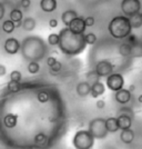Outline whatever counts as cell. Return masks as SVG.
<instances>
[{"mask_svg":"<svg viewBox=\"0 0 142 149\" xmlns=\"http://www.w3.org/2000/svg\"><path fill=\"white\" fill-rule=\"evenodd\" d=\"M59 48L67 56H77L86 49V41L83 35L74 33L68 27L63 28L59 32Z\"/></svg>","mask_w":142,"mask_h":149,"instance_id":"6da1fadb","label":"cell"},{"mask_svg":"<svg viewBox=\"0 0 142 149\" xmlns=\"http://www.w3.org/2000/svg\"><path fill=\"white\" fill-rule=\"evenodd\" d=\"M21 55L28 61H40L48 52L47 45L43 39L37 36H30L24 39L21 42Z\"/></svg>","mask_w":142,"mask_h":149,"instance_id":"7a4b0ae2","label":"cell"},{"mask_svg":"<svg viewBox=\"0 0 142 149\" xmlns=\"http://www.w3.org/2000/svg\"><path fill=\"white\" fill-rule=\"evenodd\" d=\"M108 31L114 39H127L132 31L129 18L125 16L113 17L108 25Z\"/></svg>","mask_w":142,"mask_h":149,"instance_id":"3957f363","label":"cell"},{"mask_svg":"<svg viewBox=\"0 0 142 149\" xmlns=\"http://www.w3.org/2000/svg\"><path fill=\"white\" fill-rule=\"evenodd\" d=\"M94 138L88 130H78L72 137L74 149H91L94 145Z\"/></svg>","mask_w":142,"mask_h":149,"instance_id":"277c9868","label":"cell"},{"mask_svg":"<svg viewBox=\"0 0 142 149\" xmlns=\"http://www.w3.org/2000/svg\"><path fill=\"white\" fill-rule=\"evenodd\" d=\"M88 131L94 139H105L109 135L105 126V119L94 118L88 125Z\"/></svg>","mask_w":142,"mask_h":149,"instance_id":"5b68a950","label":"cell"},{"mask_svg":"<svg viewBox=\"0 0 142 149\" xmlns=\"http://www.w3.org/2000/svg\"><path fill=\"white\" fill-rule=\"evenodd\" d=\"M121 11L128 18L141 13L140 0H122L121 1Z\"/></svg>","mask_w":142,"mask_h":149,"instance_id":"8992f818","label":"cell"},{"mask_svg":"<svg viewBox=\"0 0 142 149\" xmlns=\"http://www.w3.org/2000/svg\"><path fill=\"white\" fill-rule=\"evenodd\" d=\"M105 85L108 89H110L111 91L117 93L119 90L123 89L124 87V78L121 74H117L113 72L112 74H110L109 77H107L105 79Z\"/></svg>","mask_w":142,"mask_h":149,"instance_id":"52a82bcc","label":"cell"},{"mask_svg":"<svg viewBox=\"0 0 142 149\" xmlns=\"http://www.w3.org/2000/svg\"><path fill=\"white\" fill-rule=\"evenodd\" d=\"M94 71L97 72V74L99 76L100 78H101V77L107 78V77H109L110 74H113V65L111 63V61H109V60H107V59L100 60V61L97 62Z\"/></svg>","mask_w":142,"mask_h":149,"instance_id":"ba28073f","label":"cell"},{"mask_svg":"<svg viewBox=\"0 0 142 149\" xmlns=\"http://www.w3.org/2000/svg\"><path fill=\"white\" fill-rule=\"evenodd\" d=\"M21 42L16 38H7L3 44V49L8 55H16L20 51Z\"/></svg>","mask_w":142,"mask_h":149,"instance_id":"9c48e42d","label":"cell"},{"mask_svg":"<svg viewBox=\"0 0 142 149\" xmlns=\"http://www.w3.org/2000/svg\"><path fill=\"white\" fill-rule=\"evenodd\" d=\"M68 28L72 31V32H74V33L83 35L87 29L86 24H85V18H82V17H77V18L74 19L73 21L69 25Z\"/></svg>","mask_w":142,"mask_h":149,"instance_id":"30bf717a","label":"cell"},{"mask_svg":"<svg viewBox=\"0 0 142 149\" xmlns=\"http://www.w3.org/2000/svg\"><path fill=\"white\" fill-rule=\"evenodd\" d=\"M132 98V93L129 91V89H121L114 93V99L120 105H127Z\"/></svg>","mask_w":142,"mask_h":149,"instance_id":"8fae6325","label":"cell"},{"mask_svg":"<svg viewBox=\"0 0 142 149\" xmlns=\"http://www.w3.org/2000/svg\"><path fill=\"white\" fill-rule=\"evenodd\" d=\"M18 119H19V115L9 112L2 119V125L6 127L7 129H13L18 125Z\"/></svg>","mask_w":142,"mask_h":149,"instance_id":"7c38bea8","label":"cell"},{"mask_svg":"<svg viewBox=\"0 0 142 149\" xmlns=\"http://www.w3.org/2000/svg\"><path fill=\"white\" fill-rule=\"evenodd\" d=\"M76 91L79 97L85 98L91 93V85L88 81H80L76 87Z\"/></svg>","mask_w":142,"mask_h":149,"instance_id":"4fadbf2b","label":"cell"},{"mask_svg":"<svg viewBox=\"0 0 142 149\" xmlns=\"http://www.w3.org/2000/svg\"><path fill=\"white\" fill-rule=\"evenodd\" d=\"M118 125H119V129L120 130H125V129H131L132 126V117H130L128 115H119L117 117Z\"/></svg>","mask_w":142,"mask_h":149,"instance_id":"5bb4252c","label":"cell"},{"mask_svg":"<svg viewBox=\"0 0 142 149\" xmlns=\"http://www.w3.org/2000/svg\"><path fill=\"white\" fill-rule=\"evenodd\" d=\"M57 0H40V8L44 13H53L57 9Z\"/></svg>","mask_w":142,"mask_h":149,"instance_id":"9a60e30c","label":"cell"},{"mask_svg":"<svg viewBox=\"0 0 142 149\" xmlns=\"http://www.w3.org/2000/svg\"><path fill=\"white\" fill-rule=\"evenodd\" d=\"M105 91V85L101 81H98L96 84L91 85V97L92 98H98L100 96H102Z\"/></svg>","mask_w":142,"mask_h":149,"instance_id":"2e32d148","label":"cell"},{"mask_svg":"<svg viewBox=\"0 0 142 149\" xmlns=\"http://www.w3.org/2000/svg\"><path fill=\"white\" fill-rule=\"evenodd\" d=\"M134 137H136V134L132 129H125V130H121L120 132V140L124 145H130L133 143Z\"/></svg>","mask_w":142,"mask_h":149,"instance_id":"e0dca14e","label":"cell"},{"mask_svg":"<svg viewBox=\"0 0 142 149\" xmlns=\"http://www.w3.org/2000/svg\"><path fill=\"white\" fill-rule=\"evenodd\" d=\"M9 19L11 21H13L17 27H20L21 24H22V20H24V13H22V11L20 9L15 8L9 13Z\"/></svg>","mask_w":142,"mask_h":149,"instance_id":"ac0fdd59","label":"cell"},{"mask_svg":"<svg viewBox=\"0 0 142 149\" xmlns=\"http://www.w3.org/2000/svg\"><path fill=\"white\" fill-rule=\"evenodd\" d=\"M77 17H79L77 11L70 9V10H66L64 13H62L61 20H62V22H63V25L66 26V27H69V25H70Z\"/></svg>","mask_w":142,"mask_h":149,"instance_id":"d6986e66","label":"cell"},{"mask_svg":"<svg viewBox=\"0 0 142 149\" xmlns=\"http://www.w3.org/2000/svg\"><path fill=\"white\" fill-rule=\"evenodd\" d=\"M49 141V137L47 136L44 132H37L35 136H33V143L38 147H44Z\"/></svg>","mask_w":142,"mask_h":149,"instance_id":"ffe728a7","label":"cell"},{"mask_svg":"<svg viewBox=\"0 0 142 149\" xmlns=\"http://www.w3.org/2000/svg\"><path fill=\"white\" fill-rule=\"evenodd\" d=\"M105 126H107V130L109 134H114L118 130H120L116 117H109L108 119H105Z\"/></svg>","mask_w":142,"mask_h":149,"instance_id":"44dd1931","label":"cell"},{"mask_svg":"<svg viewBox=\"0 0 142 149\" xmlns=\"http://www.w3.org/2000/svg\"><path fill=\"white\" fill-rule=\"evenodd\" d=\"M36 26H37V22H36L35 18H32V17H27V18H25L22 20V24H21V27L26 31L35 30Z\"/></svg>","mask_w":142,"mask_h":149,"instance_id":"7402d4cb","label":"cell"},{"mask_svg":"<svg viewBox=\"0 0 142 149\" xmlns=\"http://www.w3.org/2000/svg\"><path fill=\"white\" fill-rule=\"evenodd\" d=\"M130 25L132 27V29H139L142 27V13H139L130 17Z\"/></svg>","mask_w":142,"mask_h":149,"instance_id":"603a6c76","label":"cell"},{"mask_svg":"<svg viewBox=\"0 0 142 149\" xmlns=\"http://www.w3.org/2000/svg\"><path fill=\"white\" fill-rule=\"evenodd\" d=\"M131 57L141 58L142 57V41H136L131 45Z\"/></svg>","mask_w":142,"mask_h":149,"instance_id":"cb8c5ba5","label":"cell"},{"mask_svg":"<svg viewBox=\"0 0 142 149\" xmlns=\"http://www.w3.org/2000/svg\"><path fill=\"white\" fill-rule=\"evenodd\" d=\"M118 52L121 57H131V45L128 44V42H123L119 46L118 48Z\"/></svg>","mask_w":142,"mask_h":149,"instance_id":"d4e9b609","label":"cell"},{"mask_svg":"<svg viewBox=\"0 0 142 149\" xmlns=\"http://www.w3.org/2000/svg\"><path fill=\"white\" fill-rule=\"evenodd\" d=\"M16 24L11 21L10 19H8V20H5L3 22H2V26H1V28H2V31L3 32H6V33H12L15 29H16Z\"/></svg>","mask_w":142,"mask_h":149,"instance_id":"484cf974","label":"cell"},{"mask_svg":"<svg viewBox=\"0 0 142 149\" xmlns=\"http://www.w3.org/2000/svg\"><path fill=\"white\" fill-rule=\"evenodd\" d=\"M36 98H37L38 102H40V104H47L50 100V93L47 90H40L36 95Z\"/></svg>","mask_w":142,"mask_h":149,"instance_id":"4316f807","label":"cell"},{"mask_svg":"<svg viewBox=\"0 0 142 149\" xmlns=\"http://www.w3.org/2000/svg\"><path fill=\"white\" fill-rule=\"evenodd\" d=\"M7 90L11 93H17L21 90V84L20 82H16V81H9L7 84Z\"/></svg>","mask_w":142,"mask_h":149,"instance_id":"83f0119b","label":"cell"},{"mask_svg":"<svg viewBox=\"0 0 142 149\" xmlns=\"http://www.w3.org/2000/svg\"><path fill=\"white\" fill-rule=\"evenodd\" d=\"M27 70H28V72L31 74H38L39 70H40V65H39V62L30 61L29 63H28V66H27Z\"/></svg>","mask_w":142,"mask_h":149,"instance_id":"f1b7e54d","label":"cell"},{"mask_svg":"<svg viewBox=\"0 0 142 149\" xmlns=\"http://www.w3.org/2000/svg\"><path fill=\"white\" fill-rule=\"evenodd\" d=\"M87 79H88V82L90 84V85H93V84H96V82H98L100 81V77L97 74V72L94 71V70H91V71H89V72H87Z\"/></svg>","mask_w":142,"mask_h":149,"instance_id":"f546056e","label":"cell"},{"mask_svg":"<svg viewBox=\"0 0 142 149\" xmlns=\"http://www.w3.org/2000/svg\"><path fill=\"white\" fill-rule=\"evenodd\" d=\"M83 37H85V41H86L87 45L92 46V45H94L97 42V36H96L93 32L86 33V35H83Z\"/></svg>","mask_w":142,"mask_h":149,"instance_id":"4dcf8cb0","label":"cell"},{"mask_svg":"<svg viewBox=\"0 0 142 149\" xmlns=\"http://www.w3.org/2000/svg\"><path fill=\"white\" fill-rule=\"evenodd\" d=\"M59 40H60L59 33H50L49 36H48V39H47V41H48V44L50 46H58L59 45Z\"/></svg>","mask_w":142,"mask_h":149,"instance_id":"1f68e13d","label":"cell"},{"mask_svg":"<svg viewBox=\"0 0 142 149\" xmlns=\"http://www.w3.org/2000/svg\"><path fill=\"white\" fill-rule=\"evenodd\" d=\"M10 80L16 81V82H20L22 80V74L19 70H12L10 72Z\"/></svg>","mask_w":142,"mask_h":149,"instance_id":"d6a6232c","label":"cell"},{"mask_svg":"<svg viewBox=\"0 0 142 149\" xmlns=\"http://www.w3.org/2000/svg\"><path fill=\"white\" fill-rule=\"evenodd\" d=\"M61 70H62V63L60 61H57L53 66L50 67V72L52 74H58V72H60Z\"/></svg>","mask_w":142,"mask_h":149,"instance_id":"836d02e7","label":"cell"},{"mask_svg":"<svg viewBox=\"0 0 142 149\" xmlns=\"http://www.w3.org/2000/svg\"><path fill=\"white\" fill-rule=\"evenodd\" d=\"M94 22H96V20H94L93 17H87V18H85V24H86L87 28L88 27H92L94 25Z\"/></svg>","mask_w":142,"mask_h":149,"instance_id":"e575fe53","label":"cell"},{"mask_svg":"<svg viewBox=\"0 0 142 149\" xmlns=\"http://www.w3.org/2000/svg\"><path fill=\"white\" fill-rule=\"evenodd\" d=\"M57 61H58V60H57L55 57H52V56H50V57L47 58V65H48V67H49V68L51 67V66H53Z\"/></svg>","mask_w":142,"mask_h":149,"instance_id":"d590c367","label":"cell"},{"mask_svg":"<svg viewBox=\"0 0 142 149\" xmlns=\"http://www.w3.org/2000/svg\"><path fill=\"white\" fill-rule=\"evenodd\" d=\"M96 107H97L98 109H103L105 107V101L103 99H98L97 102H96Z\"/></svg>","mask_w":142,"mask_h":149,"instance_id":"8d00e7d4","label":"cell"},{"mask_svg":"<svg viewBox=\"0 0 142 149\" xmlns=\"http://www.w3.org/2000/svg\"><path fill=\"white\" fill-rule=\"evenodd\" d=\"M6 13V7L2 2H0V20H2Z\"/></svg>","mask_w":142,"mask_h":149,"instance_id":"74e56055","label":"cell"},{"mask_svg":"<svg viewBox=\"0 0 142 149\" xmlns=\"http://www.w3.org/2000/svg\"><path fill=\"white\" fill-rule=\"evenodd\" d=\"M136 41H138V40H136V37L134 36V35H132V33L127 38V42L130 45H133L134 42H136Z\"/></svg>","mask_w":142,"mask_h":149,"instance_id":"f35d334b","label":"cell"},{"mask_svg":"<svg viewBox=\"0 0 142 149\" xmlns=\"http://www.w3.org/2000/svg\"><path fill=\"white\" fill-rule=\"evenodd\" d=\"M20 5H21L22 8L27 9V8H29V7H30L31 0H21V1H20Z\"/></svg>","mask_w":142,"mask_h":149,"instance_id":"ab89813d","label":"cell"},{"mask_svg":"<svg viewBox=\"0 0 142 149\" xmlns=\"http://www.w3.org/2000/svg\"><path fill=\"white\" fill-rule=\"evenodd\" d=\"M49 27L50 28H57L58 27V20L55 18L50 19L49 20Z\"/></svg>","mask_w":142,"mask_h":149,"instance_id":"60d3db41","label":"cell"},{"mask_svg":"<svg viewBox=\"0 0 142 149\" xmlns=\"http://www.w3.org/2000/svg\"><path fill=\"white\" fill-rule=\"evenodd\" d=\"M6 74H7L6 66H3V65H1V63H0V77H3V76H6Z\"/></svg>","mask_w":142,"mask_h":149,"instance_id":"b9f144b4","label":"cell"},{"mask_svg":"<svg viewBox=\"0 0 142 149\" xmlns=\"http://www.w3.org/2000/svg\"><path fill=\"white\" fill-rule=\"evenodd\" d=\"M134 89H136V87H134L133 85H131V86H130V88H129V91H130L131 93H132L133 91H134Z\"/></svg>","mask_w":142,"mask_h":149,"instance_id":"7bdbcfd3","label":"cell"},{"mask_svg":"<svg viewBox=\"0 0 142 149\" xmlns=\"http://www.w3.org/2000/svg\"><path fill=\"white\" fill-rule=\"evenodd\" d=\"M138 101H139L140 104H142V95H140V96L138 97Z\"/></svg>","mask_w":142,"mask_h":149,"instance_id":"ee69618b","label":"cell"}]
</instances>
